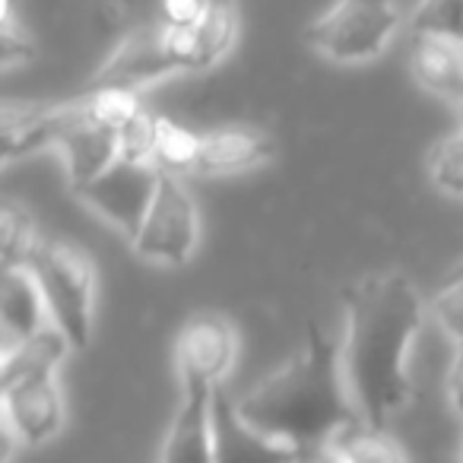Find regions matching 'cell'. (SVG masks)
I'll use <instances>...</instances> for the list:
<instances>
[{
  "label": "cell",
  "instance_id": "obj_9",
  "mask_svg": "<svg viewBox=\"0 0 463 463\" xmlns=\"http://www.w3.org/2000/svg\"><path fill=\"white\" fill-rule=\"evenodd\" d=\"M64 419L67 406L58 374L4 387V429L23 448H39V444L58 438V431L64 429Z\"/></svg>",
  "mask_w": 463,
  "mask_h": 463
},
{
  "label": "cell",
  "instance_id": "obj_15",
  "mask_svg": "<svg viewBox=\"0 0 463 463\" xmlns=\"http://www.w3.org/2000/svg\"><path fill=\"white\" fill-rule=\"evenodd\" d=\"M277 159V140L260 128H216L203 134L200 172L239 175Z\"/></svg>",
  "mask_w": 463,
  "mask_h": 463
},
{
  "label": "cell",
  "instance_id": "obj_21",
  "mask_svg": "<svg viewBox=\"0 0 463 463\" xmlns=\"http://www.w3.org/2000/svg\"><path fill=\"white\" fill-rule=\"evenodd\" d=\"M346 463H410L406 448L387 429L355 422L330 441Z\"/></svg>",
  "mask_w": 463,
  "mask_h": 463
},
{
  "label": "cell",
  "instance_id": "obj_3",
  "mask_svg": "<svg viewBox=\"0 0 463 463\" xmlns=\"http://www.w3.org/2000/svg\"><path fill=\"white\" fill-rule=\"evenodd\" d=\"M26 267L39 279L54 327L73 349L90 346L96 311V264L90 251L67 239H42Z\"/></svg>",
  "mask_w": 463,
  "mask_h": 463
},
{
  "label": "cell",
  "instance_id": "obj_4",
  "mask_svg": "<svg viewBox=\"0 0 463 463\" xmlns=\"http://www.w3.org/2000/svg\"><path fill=\"white\" fill-rule=\"evenodd\" d=\"M410 20L403 0H334L305 29V42L334 64H365L381 58Z\"/></svg>",
  "mask_w": 463,
  "mask_h": 463
},
{
  "label": "cell",
  "instance_id": "obj_14",
  "mask_svg": "<svg viewBox=\"0 0 463 463\" xmlns=\"http://www.w3.org/2000/svg\"><path fill=\"white\" fill-rule=\"evenodd\" d=\"M73 118V102L61 105H4V162L26 159L42 149H52L58 134Z\"/></svg>",
  "mask_w": 463,
  "mask_h": 463
},
{
  "label": "cell",
  "instance_id": "obj_25",
  "mask_svg": "<svg viewBox=\"0 0 463 463\" xmlns=\"http://www.w3.org/2000/svg\"><path fill=\"white\" fill-rule=\"evenodd\" d=\"M156 111L149 109L143 118H137L128 130L118 134V146H121L124 162H137V165H153V146H156Z\"/></svg>",
  "mask_w": 463,
  "mask_h": 463
},
{
  "label": "cell",
  "instance_id": "obj_22",
  "mask_svg": "<svg viewBox=\"0 0 463 463\" xmlns=\"http://www.w3.org/2000/svg\"><path fill=\"white\" fill-rule=\"evenodd\" d=\"M39 229H35V216L16 200H7L0 210V267L14 270V267H26L33 251L39 248Z\"/></svg>",
  "mask_w": 463,
  "mask_h": 463
},
{
  "label": "cell",
  "instance_id": "obj_27",
  "mask_svg": "<svg viewBox=\"0 0 463 463\" xmlns=\"http://www.w3.org/2000/svg\"><path fill=\"white\" fill-rule=\"evenodd\" d=\"M210 0H159V26L194 29L206 14Z\"/></svg>",
  "mask_w": 463,
  "mask_h": 463
},
{
  "label": "cell",
  "instance_id": "obj_16",
  "mask_svg": "<svg viewBox=\"0 0 463 463\" xmlns=\"http://www.w3.org/2000/svg\"><path fill=\"white\" fill-rule=\"evenodd\" d=\"M0 324H4V346L29 340L52 324L39 279L33 277L29 267L4 270V279H0Z\"/></svg>",
  "mask_w": 463,
  "mask_h": 463
},
{
  "label": "cell",
  "instance_id": "obj_18",
  "mask_svg": "<svg viewBox=\"0 0 463 463\" xmlns=\"http://www.w3.org/2000/svg\"><path fill=\"white\" fill-rule=\"evenodd\" d=\"M83 111L86 121L99 124L105 130H128L137 118H143L149 111L143 92L134 90H118V86H102V90H83L80 96H73Z\"/></svg>",
  "mask_w": 463,
  "mask_h": 463
},
{
  "label": "cell",
  "instance_id": "obj_1",
  "mask_svg": "<svg viewBox=\"0 0 463 463\" xmlns=\"http://www.w3.org/2000/svg\"><path fill=\"white\" fill-rule=\"evenodd\" d=\"M343 368L365 425L387 429L410 403V349L422 330L425 298L406 273H365L343 289Z\"/></svg>",
  "mask_w": 463,
  "mask_h": 463
},
{
  "label": "cell",
  "instance_id": "obj_20",
  "mask_svg": "<svg viewBox=\"0 0 463 463\" xmlns=\"http://www.w3.org/2000/svg\"><path fill=\"white\" fill-rule=\"evenodd\" d=\"M200 153H203V134H194L191 128L172 121V118H156V146L153 165L162 175L184 178L187 172L200 168Z\"/></svg>",
  "mask_w": 463,
  "mask_h": 463
},
{
  "label": "cell",
  "instance_id": "obj_30",
  "mask_svg": "<svg viewBox=\"0 0 463 463\" xmlns=\"http://www.w3.org/2000/svg\"><path fill=\"white\" fill-rule=\"evenodd\" d=\"M298 463H346V460L336 454L334 444H321V448L302 450V460H298Z\"/></svg>",
  "mask_w": 463,
  "mask_h": 463
},
{
  "label": "cell",
  "instance_id": "obj_26",
  "mask_svg": "<svg viewBox=\"0 0 463 463\" xmlns=\"http://www.w3.org/2000/svg\"><path fill=\"white\" fill-rule=\"evenodd\" d=\"M0 42H4L0 54H4V67H7V71H14V67H20L35 58L33 39L26 35V29L16 26L14 4H10V0H4V35H0Z\"/></svg>",
  "mask_w": 463,
  "mask_h": 463
},
{
  "label": "cell",
  "instance_id": "obj_8",
  "mask_svg": "<svg viewBox=\"0 0 463 463\" xmlns=\"http://www.w3.org/2000/svg\"><path fill=\"white\" fill-rule=\"evenodd\" d=\"M175 64L165 54L162 45V26H140L130 29L124 39H118L115 52L102 61L96 73L90 77V83L83 90H102V86H118V90H134L143 92L159 80L172 77Z\"/></svg>",
  "mask_w": 463,
  "mask_h": 463
},
{
  "label": "cell",
  "instance_id": "obj_13",
  "mask_svg": "<svg viewBox=\"0 0 463 463\" xmlns=\"http://www.w3.org/2000/svg\"><path fill=\"white\" fill-rule=\"evenodd\" d=\"M213 393L200 387L181 391L168 435L162 441L159 463H213Z\"/></svg>",
  "mask_w": 463,
  "mask_h": 463
},
{
  "label": "cell",
  "instance_id": "obj_17",
  "mask_svg": "<svg viewBox=\"0 0 463 463\" xmlns=\"http://www.w3.org/2000/svg\"><path fill=\"white\" fill-rule=\"evenodd\" d=\"M71 340L61 334L54 324H48L45 330H39L35 336L14 346H4V362H0V391L4 387L23 384V381L48 378L58 374L61 362L71 353Z\"/></svg>",
  "mask_w": 463,
  "mask_h": 463
},
{
  "label": "cell",
  "instance_id": "obj_10",
  "mask_svg": "<svg viewBox=\"0 0 463 463\" xmlns=\"http://www.w3.org/2000/svg\"><path fill=\"white\" fill-rule=\"evenodd\" d=\"M302 450L248 425L225 387L213 393V463H298Z\"/></svg>",
  "mask_w": 463,
  "mask_h": 463
},
{
  "label": "cell",
  "instance_id": "obj_7",
  "mask_svg": "<svg viewBox=\"0 0 463 463\" xmlns=\"http://www.w3.org/2000/svg\"><path fill=\"white\" fill-rule=\"evenodd\" d=\"M159 168L137 165V162L118 159L105 175H99L92 184L77 191V197L96 213L99 219L118 229L128 241L137 239L149 206H153L156 187H159Z\"/></svg>",
  "mask_w": 463,
  "mask_h": 463
},
{
  "label": "cell",
  "instance_id": "obj_6",
  "mask_svg": "<svg viewBox=\"0 0 463 463\" xmlns=\"http://www.w3.org/2000/svg\"><path fill=\"white\" fill-rule=\"evenodd\" d=\"M239 330L219 311H200L187 317L175 340V365H178L181 391H219L239 359Z\"/></svg>",
  "mask_w": 463,
  "mask_h": 463
},
{
  "label": "cell",
  "instance_id": "obj_23",
  "mask_svg": "<svg viewBox=\"0 0 463 463\" xmlns=\"http://www.w3.org/2000/svg\"><path fill=\"white\" fill-rule=\"evenodd\" d=\"M429 178L448 197H463V130H450L429 156Z\"/></svg>",
  "mask_w": 463,
  "mask_h": 463
},
{
  "label": "cell",
  "instance_id": "obj_2",
  "mask_svg": "<svg viewBox=\"0 0 463 463\" xmlns=\"http://www.w3.org/2000/svg\"><path fill=\"white\" fill-rule=\"evenodd\" d=\"M239 412L248 425L296 450L330 444L362 422L343 368V340L308 321L302 349L254 384L239 400Z\"/></svg>",
  "mask_w": 463,
  "mask_h": 463
},
{
  "label": "cell",
  "instance_id": "obj_11",
  "mask_svg": "<svg viewBox=\"0 0 463 463\" xmlns=\"http://www.w3.org/2000/svg\"><path fill=\"white\" fill-rule=\"evenodd\" d=\"M71 102H73V118L58 134L52 149L61 153L67 178H71V191L77 194L121 159V146H118L115 130H105L99 124L86 121L77 99H71Z\"/></svg>",
  "mask_w": 463,
  "mask_h": 463
},
{
  "label": "cell",
  "instance_id": "obj_29",
  "mask_svg": "<svg viewBox=\"0 0 463 463\" xmlns=\"http://www.w3.org/2000/svg\"><path fill=\"white\" fill-rule=\"evenodd\" d=\"M448 397H450V406H454V412L463 419V346L454 349V359H450V368H448Z\"/></svg>",
  "mask_w": 463,
  "mask_h": 463
},
{
  "label": "cell",
  "instance_id": "obj_5",
  "mask_svg": "<svg viewBox=\"0 0 463 463\" xmlns=\"http://www.w3.org/2000/svg\"><path fill=\"white\" fill-rule=\"evenodd\" d=\"M200 245V210L184 178L159 175L153 206L130 248L137 258L159 267H184Z\"/></svg>",
  "mask_w": 463,
  "mask_h": 463
},
{
  "label": "cell",
  "instance_id": "obj_24",
  "mask_svg": "<svg viewBox=\"0 0 463 463\" xmlns=\"http://www.w3.org/2000/svg\"><path fill=\"white\" fill-rule=\"evenodd\" d=\"M431 317L450 336L454 349L463 346V277H448V283L431 296Z\"/></svg>",
  "mask_w": 463,
  "mask_h": 463
},
{
  "label": "cell",
  "instance_id": "obj_33",
  "mask_svg": "<svg viewBox=\"0 0 463 463\" xmlns=\"http://www.w3.org/2000/svg\"><path fill=\"white\" fill-rule=\"evenodd\" d=\"M457 463H463V438H460V444H457Z\"/></svg>",
  "mask_w": 463,
  "mask_h": 463
},
{
  "label": "cell",
  "instance_id": "obj_31",
  "mask_svg": "<svg viewBox=\"0 0 463 463\" xmlns=\"http://www.w3.org/2000/svg\"><path fill=\"white\" fill-rule=\"evenodd\" d=\"M454 111H457V128L463 130V96H460V99H457V102H454Z\"/></svg>",
  "mask_w": 463,
  "mask_h": 463
},
{
  "label": "cell",
  "instance_id": "obj_32",
  "mask_svg": "<svg viewBox=\"0 0 463 463\" xmlns=\"http://www.w3.org/2000/svg\"><path fill=\"white\" fill-rule=\"evenodd\" d=\"M448 277H463V260H460V264H457V267H454V270H450V273H448Z\"/></svg>",
  "mask_w": 463,
  "mask_h": 463
},
{
  "label": "cell",
  "instance_id": "obj_28",
  "mask_svg": "<svg viewBox=\"0 0 463 463\" xmlns=\"http://www.w3.org/2000/svg\"><path fill=\"white\" fill-rule=\"evenodd\" d=\"M96 20H99V26H102L105 33H118L121 39L130 33V29H128L130 7L124 4V0H102V4L96 7Z\"/></svg>",
  "mask_w": 463,
  "mask_h": 463
},
{
  "label": "cell",
  "instance_id": "obj_12",
  "mask_svg": "<svg viewBox=\"0 0 463 463\" xmlns=\"http://www.w3.org/2000/svg\"><path fill=\"white\" fill-rule=\"evenodd\" d=\"M410 73L425 92L457 102L463 96V35L410 29Z\"/></svg>",
  "mask_w": 463,
  "mask_h": 463
},
{
  "label": "cell",
  "instance_id": "obj_19",
  "mask_svg": "<svg viewBox=\"0 0 463 463\" xmlns=\"http://www.w3.org/2000/svg\"><path fill=\"white\" fill-rule=\"evenodd\" d=\"M239 0H210L197 23V71H213L239 39Z\"/></svg>",
  "mask_w": 463,
  "mask_h": 463
}]
</instances>
